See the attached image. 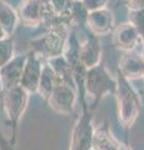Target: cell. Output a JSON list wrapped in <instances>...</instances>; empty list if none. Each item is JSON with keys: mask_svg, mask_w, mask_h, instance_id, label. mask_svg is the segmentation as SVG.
Wrapping results in <instances>:
<instances>
[{"mask_svg": "<svg viewBox=\"0 0 144 150\" xmlns=\"http://www.w3.org/2000/svg\"><path fill=\"white\" fill-rule=\"evenodd\" d=\"M87 88L92 96L99 98L108 89V79L103 70L99 68H92L87 76Z\"/></svg>", "mask_w": 144, "mask_h": 150, "instance_id": "8992f818", "label": "cell"}, {"mask_svg": "<svg viewBox=\"0 0 144 150\" xmlns=\"http://www.w3.org/2000/svg\"><path fill=\"white\" fill-rule=\"evenodd\" d=\"M120 96H122V101H120V111H122V119L123 121L131 123V118L134 115V98L133 94L129 91V89L127 86L120 88Z\"/></svg>", "mask_w": 144, "mask_h": 150, "instance_id": "ba28073f", "label": "cell"}, {"mask_svg": "<svg viewBox=\"0 0 144 150\" xmlns=\"http://www.w3.org/2000/svg\"><path fill=\"white\" fill-rule=\"evenodd\" d=\"M101 1H104V0H84V5L88 8V9H93L94 6H100Z\"/></svg>", "mask_w": 144, "mask_h": 150, "instance_id": "4fadbf2b", "label": "cell"}, {"mask_svg": "<svg viewBox=\"0 0 144 150\" xmlns=\"http://www.w3.org/2000/svg\"><path fill=\"white\" fill-rule=\"evenodd\" d=\"M93 140V134L90 129V123L87 116L78 121L75 129L73 131L70 150H89Z\"/></svg>", "mask_w": 144, "mask_h": 150, "instance_id": "277c9868", "label": "cell"}, {"mask_svg": "<svg viewBox=\"0 0 144 150\" xmlns=\"http://www.w3.org/2000/svg\"><path fill=\"white\" fill-rule=\"evenodd\" d=\"M3 36H4V28L1 26V24H0V40L3 39Z\"/></svg>", "mask_w": 144, "mask_h": 150, "instance_id": "5bb4252c", "label": "cell"}, {"mask_svg": "<svg viewBox=\"0 0 144 150\" xmlns=\"http://www.w3.org/2000/svg\"><path fill=\"white\" fill-rule=\"evenodd\" d=\"M48 100H50V104L55 110L60 112H69L74 106L75 95L72 89L64 84V85L55 86Z\"/></svg>", "mask_w": 144, "mask_h": 150, "instance_id": "7a4b0ae2", "label": "cell"}, {"mask_svg": "<svg viewBox=\"0 0 144 150\" xmlns=\"http://www.w3.org/2000/svg\"><path fill=\"white\" fill-rule=\"evenodd\" d=\"M13 46L8 41H0V67H4L10 62Z\"/></svg>", "mask_w": 144, "mask_h": 150, "instance_id": "7c38bea8", "label": "cell"}, {"mask_svg": "<svg viewBox=\"0 0 144 150\" xmlns=\"http://www.w3.org/2000/svg\"><path fill=\"white\" fill-rule=\"evenodd\" d=\"M55 79H57L55 71L52 68L46 67L44 69L43 74H41V78L39 81V88H38V90L41 93V95L44 98H48L49 99V96L52 95L53 90L55 89V86H57L55 85Z\"/></svg>", "mask_w": 144, "mask_h": 150, "instance_id": "9c48e42d", "label": "cell"}, {"mask_svg": "<svg viewBox=\"0 0 144 150\" xmlns=\"http://www.w3.org/2000/svg\"><path fill=\"white\" fill-rule=\"evenodd\" d=\"M41 73L40 71V63L35 56L31 54L29 58L26 59L25 67H24V71H23V76L20 84L21 86L25 89L26 91H34L39 88V81L41 78Z\"/></svg>", "mask_w": 144, "mask_h": 150, "instance_id": "6da1fadb", "label": "cell"}, {"mask_svg": "<svg viewBox=\"0 0 144 150\" xmlns=\"http://www.w3.org/2000/svg\"><path fill=\"white\" fill-rule=\"evenodd\" d=\"M93 143L96 150H124L106 130H98L93 134Z\"/></svg>", "mask_w": 144, "mask_h": 150, "instance_id": "52a82bcc", "label": "cell"}, {"mask_svg": "<svg viewBox=\"0 0 144 150\" xmlns=\"http://www.w3.org/2000/svg\"><path fill=\"white\" fill-rule=\"evenodd\" d=\"M26 103V90L23 86H15L8 90L6 95V110H8V116L10 118L14 124H16V120L19 119V114L21 110L25 108Z\"/></svg>", "mask_w": 144, "mask_h": 150, "instance_id": "3957f363", "label": "cell"}, {"mask_svg": "<svg viewBox=\"0 0 144 150\" xmlns=\"http://www.w3.org/2000/svg\"><path fill=\"white\" fill-rule=\"evenodd\" d=\"M21 16L24 19H29V21H36L40 16L39 5L36 1H30V4H26L25 8H23Z\"/></svg>", "mask_w": 144, "mask_h": 150, "instance_id": "8fae6325", "label": "cell"}, {"mask_svg": "<svg viewBox=\"0 0 144 150\" xmlns=\"http://www.w3.org/2000/svg\"><path fill=\"white\" fill-rule=\"evenodd\" d=\"M117 39H118V43H120V45H129L132 44L137 38V33L135 29L132 26H123L120 30H118L117 33Z\"/></svg>", "mask_w": 144, "mask_h": 150, "instance_id": "30bf717a", "label": "cell"}, {"mask_svg": "<svg viewBox=\"0 0 144 150\" xmlns=\"http://www.w3.org/2000/svg\"><path fill=\"white\" fill-rule=\"evenodd\" d=\"M24 67H25L24 60H19V59H14L3 67L0 78H1V81L8 90L18 86V83L21 80Z\"/></svg>", "mask_w": 144, "mask_h": 150, "instance_id": "5b68a950", "label": "cell"}]
</instances>
